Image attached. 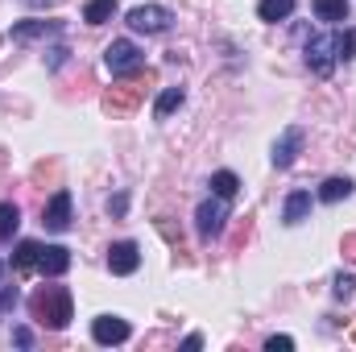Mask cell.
<instances>
[{
	"mask_svg": "<svg viewBox=\"0 0 356 352\" xmlns=\"http://www.w3.org/2000/svg\"><path fill=\"white\" fill-rule=\"evenodd\" d=\"M311 8H315V17L319 21H327V25H340V21H348V0H311Z\"/></svg>",
	"mask_w": 356,
	"mask_h": 352,
	"instance_id": "13",
	"label": "cell"
},
{
	"mask_svg": "<svg viewBox=\"0 0 356 352\" xmlns=\"http://www.w3.org/2000/svg\"><path fill=\"white\" fill-rule=\"evenodd\" d=\"M170 8H162V4H137V8H129V25L137 29V33H166L170 29Z\"/></svg>",
	"mask_w": 356,
	"mask_h": 352,
	"instance_id": "3",
	"label": "cell"
},
{
	"mask_svg": "<svg viewBox=\"0 0 356 352\" xmlns=\"http://www.w3.org/2000/svg\"><path fill=\"white\" fill-rule=\"evenodd\" d=\"M0 273H4V262H0Z\"/></svg>",
	"mask_w": 356,
	"mask_h": 352,
	"instance_id": "30",
	"label": "cell"
},
{
	"mask_svg": "<svg viewBox=\"0 0 356 352\" xmlns=\"http://www.w3.org/2000/svg\"><path fill=\"white\" fill-rule=\"evenodd\" d=\"M178 104H182V88H166L162 95H158V104H154V116H158V120H166Z\"/></svg>",
	"mask_w": 356,
	"mask_h": 352,
	"instance_id": "21",
	"label": "cell"
},
{
	"mask_svg": "<svg viewBox=\"0 0 356 352\" xmlns=\"http://www.w3.org/2000/svg\"><path fill=\"white\" fill-rule=\"evenodd\" d=\"M17 228H21V211H17V203H0V241H13Z\"/></svg>",
	"mask_w": 356,
	"mask_h": 352,
	"instance_id": "20",
	"label": "cell"
},
{
	"mask_svg": "<svg viewBox=\"0 0 356 352\" xmlns=\"http://www.w3.org/2000/svg\"><path fill=\"white\" fill-rule=\"evenodd\" d=\"M353 290H356L353 273H336V278H332V294H336V298H353Z\"/></svg>",
	"mask_w": 356,
	"mask_h": 352,
	"instance_id": "22",
	"label": "cell"
},
{
	"mask_svg": "<svg viewBox=\"0 0 356 352\" xmlns=\"http://www.w3.org/2000/svg\"><path fill=\"white\" fill-rule=\"evenodd\" d=\"M42 33H58V21H25V25L8 29L13 42H29V38H42Z\"/></svg>",
	"mask_w": 356,
	"mask_h": 352,
	"instance_id": "14",
	"label": "cell"
},
{
	"mask_svg": "<svg viewBox=\"0 0 356 352\" xmlns=\"http://www.w3.org/2000/svg\"><path fill=\"white\" fill-rule=\"evenodd\" d=\"M137 265H141V249H137V241H116V245L108 249V269H112L116 278L137 273Z\"/></svg>",
	"mask_w": 356,
	"mask_h": 352,
	"instance_id": "8",
	"label": "cell"
},
{
	"mask_svg": "<svg viewBox=\"0 0 356 352\" xmlns=\"http://www.w3.org/2000/svg\"><path fill=\"white\" fill-rule=\"evenodd\" d=\"M149 79H154V75L137 67L129 83H116V88L104 91V108H108V112H133V108L145 99V88H149Z\"/></svg>",
	"mask_w": 356,
	"mask_h": 352,
	"instance_id": "2",
	"label": "cell"
},
{
	"mask_svg": "<svg viewBox=\"0 0 356 352\" xmlns=\"http://www.w3.org/2000/svg\"><path fill=\"white\" fill-rule=\"evenodd\" d=\"M224 220H228V199H203L199 203V211H195V224H199V237L203 241H211V237H220L224 232Z\"/></svg>",
	"mask_w": 356,
	"mask_h": 352,
	"instance_id": "5",
	"label": "cell"
},
{
	"mask_svg": "<svg viewBox=\"0 0 356 352\" xmlns=\"http://www.w3.org/2000/svg\"><path fill=\"white\" fill-rule=\"evenodd\" d=\"M307 67H311L319 79L332 75V67H336V33H332V38H311V42H307Z\"/></svg>",
	"mask_w": 356,
	"mask_h": 352,
	"instance_id": "6",
	"label": "cell"
},
{
	"mask_svg": "<svg viewBox=\"0 0 356 352\" xmlns=\"http://www.w3.org/2000/svg\"><path fill=\"white\" fill-rule=\"evenodd\" d=\"M63 63H67V46H54L50 50V67H63Z\"/></svg>",
	"mask_w": 356,
	"mask_h": 352,
	"instance_id": "26",
	"label": "cell"
},
{
	"mask_svg": "<svg viewBox=\"0 0 356 352\" xmlns=\"http://www.w3.org/2000/svg\"><path fill=\"white\" fill-rule=\"evenodd\" d=\"M307 216H311V191H290V199L282 207V220L286 224H302Z\"/></svg>",
	"mask_w": 356,
	"mask_h": 352,
	"instance_id": "12",
	"label": "cell"
},
{
	"mask_svg": "<svg viewBox=\"0 0 356 352\" xmlns=\"http://www.w3.org/2000/svg\"><path fill=\"white\" fill-rule=\"evenodd\" d=\"M344 249H348V257L356 262V237H344Z\"/></svg>",
	"mask_w": 356,
	"mask_h": 352,
	"instance_id": "28",
	"label": "cell"
},
{
	"mask_svg": "<svg viewBox=\"0 0 356 352\" xmlns=\"http://www.w3.org/2000/svg\"><path fill=\"white\" fill-rule=\"evenodd\" d=\"M294 13V0H261L257 4V17L261 21H286Z\"/></svg>",
	"mask_w": 356,
	"mask_h": 352,
	"instance_id": "18",
	"label": "cell"
},
{
	"mask_svg": "<svg viewBox=\"0 0 356 352\" xmlns=\"http://www.w3.org/2000/svg\"><path fill=\"white\" fill-rule=\"evenodd\" d=\"M298 150H302V129H298V125H290V129H282V137L273 141V166H277V170H286V166H294V158H298Z\"/></svg>",
	"mask_w": 356,
	"mask_h": 352,
	"instance_id": "9",
	"label": "cell"
},
{
	"mask_svg": "<svg viewBox=\"0 0 356 352\" xmlns=\"http://www.w3.org/2000/svg\"><path fill=\"white\" fill-rule=\"evenodd\" d=\"M38 269H42L46 278H63V273L71 269V249H63V245H42Z\"/></svg>",
	"mask_w": 356,
	"mask_h": 352,
	"instance_id": "11",
	"label": "cell"
},
{
	"mask_svg": "<svg viewBox=\"0 0 356 352\" xmlns=\"http://www.w3.org/2000/svg\"><path fill=\"white\" fill-rule=\"evenodd\" d=\"M13 340H17L21 349H29V344H33V332H29V328H17V332H13Z\"/></svg>",
	"mask_w": 356,
	"mask_h": 352,
	"instance_id": "25",
	"label": "cell"
},
{
	"mask_svg": "<svg viewBox=\"0 0 356 352\" xmlns=\"http://www.w3.org/2000/svg\"><path fill=\"white\" fill-rule=\"evenodd\" d=\"M294 349V340H290V336H269L266 340V352H290Z\"/></svg>",
	"mask_w": 356,
	"mask_h": 352,
	"instance_id": "24",
	"label": "cell"
},
{
	"mask_svg": "<svg viewBox=\"0 0 356 352\" xmlns=\"http://www.w3.org/2000/svg\"><path fill=\"white\" fill-rule=\"evenodd\" d=\"M356 54V38L353 33H336V63H348Z\"/></svg>",
	"mask_w": 356,
	"mask_h": 352,
	"instance_id": "23",
	"label": "cell"
},
{
	"mask_svg": "<svg viewBox=\"0 0 356 352\" xmlns=\"http://www.w3.org/2000/svg\"><path fill=\"white\" fill-rule=\"evenodd\" d=\"M38 257H42V245L38 241H21L17 253H13V269L17 273H29V269H38Z\"/></svg>",
	"mask_w": 356,
	"mask_h": 352,
	"instance_id": "15",
	"label": "cell"
},
{
	"mask_svg": "<svg viewBox=\"0 0 356 352\" xmlns=\"http://www.w3.org/2000/svg\"><path fill=\"white\" fill-rule=\"evenodd\" d=\"M91 336H95V344H124L129 340V323L120 315H99L91 323Z\"/></svg>",
	"mask_w": 356,
	"mask_h": 352,
	"instance_id": "10",
	"label": "cell"
},
{
	"mask_svg": "<svg viewBox=\"0 0 356 352\" xmlns=\"http://www.w3.org/2000/svg\"><path fill=\"white\" fill-rule=\"evenodd\" d=\"M0 311H4V303H0Z\"/></svg>",
	"mask_w": 356,
	"mask_h": 352,
	"instance_id": "31",
	"label": "cell"
},
{
	"mask_svg": "<svg viewBox=\"0 0 356 352\" xmlns=\"http://www.w3.org/2000/svg\"><path fill=\"white\" fill-rule=\"evenodd\" d=\"M348 195H353V178H327V182H323V186H319V199H323V203H340V199H348Z\"/></svg>",
	"mask_w": 356,
	"mask_h": 352,
	"instance_id": "16",
	"label": "cell"
},
{
	"mask_svg": "<svg viewBox=\"0 0 356 352\" xmlns=\"http://www.w3.org/2000/svg\"><path fill=\"white\" fill-rule=\"evenodd\" d=\"M0 303H4V307H13V303H17V286H8V290H0Z\"/></svg>",
	"mask_w": 356,
	"mask_h": 352,
	"instance_id": "27",
	"label": "cell"
},
{
	"mask_svg": "<svg viewBox=\"0 0 356 352\" xmlns=\"http://www.w3.org/2000/svg\"><path fill=\"white\" fill-rule=\"evenodd\" d=\"M29 311H33V319L42 328H54V332H63L75 319V307H71V290L67 286H42L29 298Z\"/></svg>",
	"mask_w": 356,
	"mask_h": 352,
	"instance_id": "1",
	"label": "cell"
},
{
	"mask_svg": "<svg viewBox=\"0 0 356 352\" xmlns=\"http://www.w3.org/2000/svg\"><path fill=\"white\" fill-rule=\"evenodd\" d=\"M236 191H241V178L232 175V170H216V175H211V195H220V199H236Z\"/></svg>",
	"mask_w": 356,
	"mask_h": 352,
	"instance_id": "17",
	"label": "cell"
},
{
	"mask_svg": "<svg viewBox=\"0 0 356 352\" xmlns=\"http://www.w3.org/2000/svg\"><path fill=\"white\" fill-rule=\"evenodd\" d=\"M104 63H108V71H112V75H133V71L141 67V50H137V42L116 38V42L104 50Z\"/></svg>",
	"mask_w": 356,
	"mask_h": 352,
	"instance_id": "4",
	"label": "cell"
},
{
	"mask_svg": "<svg viewBox=\"0 0 356 352\" xmlns=\"http://www.w3.org/2000/svg\"><path fill=\"white\" fill-rule=\"evenodd\" d=\"M29 4H33V8H42V4H50V0H29Z\"/></svg>",
	"mask_w": 356,
	"mask_h": 352,
	"instance_id": "29",
	"label": "cell"
},
{
	"mask_svg": "<svg viewBox=\"0 0 356 352\" xmlns=\"http://www.w3.org/2000/svg\"><path fill=\"white\" fill-rule=\"evenodd\" d=\"M112 13H116V0H88L83 21L88 25H104V21H112Z\"/></svg>",
	"mask_w": 356,
	"mask_h": 352,
	"instance_id": "19",
	"label": "cell"
},
{
	"mask_svg": "<svg viewBox=\"0 0 356 352\" xmlns=\"http://www.w3.org/2000/svg\"><path fill=\"white\" fill-rule=\"evenodd\" d=\"M42 224H46L50 232H67V228H71V191H67V186H58V191L50 195V203H46V211H42Z\"/></svg>",
	"mask_w": 356,
	"mask_h": 352,
	"instance_id": "7",
	"label": "cell"
}]
</instances>
